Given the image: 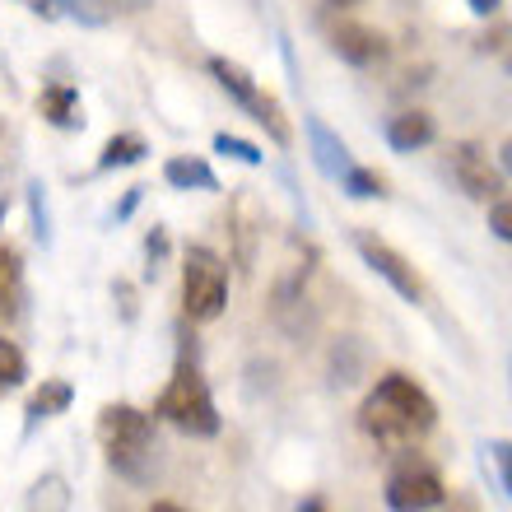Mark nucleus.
<instances>
[{
  "mask_svg": "<svg viewBox=\"0 0 512 512\" xmlns=\"http://www.w3.org/2000/svg\"><path fill=\"white\" fill-rule=\"evenodd\" d=\"M340 191H345V196H354V201H378V196H387L382 177L368 173V168H359V163H354L350 173L340 177Z\"/></svg>",
  "mask_w": 512,
  "mask_h": 512,
  "instance_id": "17",
  "label": "nucleus"
},
{
  "mask_svg": "<svg viewBox=\"0 0 512 512\" xmlns=\"http://www.w3.org/2000/svg\"><path fill=\"white\" fill-rule=\"evenodd\" d=\"M140 191H145V187H131V191H126V201H122V210H117V219H126V215H131V210H135V201H140Z\"/></svg>",
  "mask_w": 512,
  "mask_h": 512,
  "instance_id": "29",
  "label": "nucleus"
},
{
  "mask_svg": "<svg viewBox=\"0 0 512 512\" xmlns=\"http://www.w3.org/2000/svg\"><path fill=\"white\" fill-rule=\"evenodd\" d=\"M210 75H215V84L233 98V103H238V108L252 112V122H256V126H266V135L275 140V145H280V149L294 145V131H289V122H284L280 103H275L270 94H261V89H256V80L247 75V66L229 61V56H210Z\"/></svg>",
  "mask_w": 512,
  "mask_h": 512,
  "instance_id": "5",
  "label": "nucleus"
},
{
  "mask_svg": "<svg viewBox=\"0 0 512 512\" xmlns=\"http://www.w3.org/2000/svg\"><path fill=\"white\" fill-rule=\"evenodd\" d=\"M70 401H75V391H70V382L47 378V382H42L38 396L28 401V424H38V419H52V415H66Z\"/></svg>",
  "mask_w": 512,
  "mask_h": 512,
  "instance_id": "14",
  "label": "nucleus"
},
{
  "mask_svg": "<svg viewBox=\"0 0 512 512\" xmlns=\"http://www.w3.org/2000/svg\"><path fill=\"white\" fill-rule=\"evenodd\" d=\"M145 256H149V275H159V261L168 256V233H163V229L149 233V238H145Z\"/></svg>",
  "mask_w": 512,
  "mask_h": 512,
  "instance_id": "25",
  "label": "nucleus"
},
{
  "mask_svg": "<svg viewBox=\"0 0 512 512\" xmlns=\"http://www.w3.org/2000/svg\"><path fill=\"white\" fill-rule=\"evenodd\" d=\"M149 512H182V508H177V503H168V499H159V503H154V508H149Z\"/></svg>",
  "mask_w": 512,
  "mask_h": 512,
  "instance_id": "31",
  "label": "nucleus"
},
{
  "mask_svg": "<svg viewBox=\"0 0 512 512\" xmlns=\"http://www.w3.org/2000/svg\"><path fill=\"white\" fill-rule=\"evenodd\" d=\"M326 5H359V0H326Z\"/></svg>",
  "mask_w": 512,
  "mask_h": 512,
  "instance_id": "32",
  "label": "nucleus"
},
{
  "mask_svg": "<svg viewBox=\"0 0 512 512\" xmlns=\"http://www.w3.org/2000/svg\"><path fill=\"white\" fill-rule=\"evenodd\" d=\"M154 419H168L173 429L191 433V438H215L219 410H215V396H210V382L201 378V368L187 364V359L173 368L163 396L154 401Z\"/></svg>",
  "mask_w": 512,
  "mask_h": 512,
  "instance_id": "3",
  "label": "nucleus"
},
{
  "mask_svg": "<svg viewBox=\"0 0 512 512\" xmlns=\"http://www.w3.org/2000/svg\"><path fill=\"white\" fill-rule=\"evenodd\" d=\"M149 154V145L140 140V135H112L108 145H103V154H98V168L103 173H112V168H131V163H140Z\"/></svg>",
  "mask_w": 512,
  "mask_h": 512,
  "instance_id": "16",
  "label": "nucleus"
},
{
  "mask_svg": "<svg viewBox=\"0 0 512 512\" xmlns=\"http://www.w3.org/2000/svg\"><path fill=\"white\" fill-rule=\"evenodd\" d=\"M163 182L177 191H219V177L205 159H191V154H177V159L163 163Z\"/></svg>",
  "mask_w": 512,
  "mask_h": 512,
  "instance_id": "13",
  "label": "nucleus"
},
{
  "mask_svg": "<svg viewBox=\"0 0 512 512\" xmlns=\"http://www.w3.org/2000/svg\"><path fill=\"white\" fill-rule=\"evenodd\" d=\"M382 499H387L391 512H433L447 499V489H443V475L433 471L429 461H401L387 475Z\"/></svg>",
  "mask_w": 512,
  "mask_h": 512,
  "instance_id": "6",
  "label": "nucleus"
},
{
  "mask_svg": "<svg viewBox=\"0 0 512 512\" xmlns=\"http://www.w3.org/2000/svg\"><path fill=\"white\" fill-rule=\"evenodd\" d=\"M28 205H33V233H38L42 243H52V219H47V201H42V187H38V182L28 187Z\"/></svg>",
  "mask_w": 512,
  "mask_h": 512,
  "instance_id": "23",
  "label": "nucleus"
},
{
  "mask_svg": "<svg viewBox=\"0 0 512 512\" xmlns=\"http://www.w3.org/2000/svg\"><path fill=\"white\" fill-rule=\"evenodd\" d=\"M215 154H229V159H238V163H247V168H261L266 163V154L252 145V140H238V135H215Z\"/></svg>",
  "mask_w": 512,
  "mask_h": 512,
  "instance_id": "20",
  "label": "nucleus"
},
{
  "mask_svg": "<svg viewBox=\"0 0 512 512\" xmlns=\"http://www.w3.org/2000/svg\"><path fill=\"white\" fill-rule=\"evenodd\" d=\"M33 14H42V19H75V24H89L98 28L103 24V14L89 10V0H24Z\"/></svg>",
  "mask_w": 512,
  "mask_h": 512,
  "instance_id": "15",
  "label": "nucleus"
},
{
  "mask_svg": "<svg viewBox=\"0 0 512 512\" xmlns=\"http://www.w3.org/2000/svg\"><path fill=\"white\" fill-rule=\"evenodd\" d=\"M499 168L512 177V135H508V140H503V145H499Z\"/></svg>",
  "mask_w": 512,
  "mask_h": 512,
  "instance_id": "27",
  "label": "nucleus"
},
{
  "mask_svg": "<svg viewBox=\"0 0 512 512\" xmlns=\"http://www.w3.org/2000/svg\"><path fill=\"white\" fill-rule=\"evenodd\" d=\"M308 145H312V163H317V173L322 177H331V182H340V177L354 168V159H350V149H345V140H340L331 126L322 122V117H308Z\"/></svg>",
  "mask_w": 512,
  "mask_h": 512,
  "instance_id": "10",
  "label": "nucleus"
},
{
  "mask_svg": "<svg viewBox=\"0 0 512 512\" xmlns=\"http://www.w3.org/2000/svg\"><path fill=\"white\" fill-rule=\"evenodd\" d=\"M331 47H336L340 61H350V66H359V70L387 61V38H382L378 28H368V24H340V28H331Z\"/></svg>",
  "mask_w": 512,
  "mask_h": 512,
  "instance_id": "9",
  "label": "nucleus"
},
{
  "mask_svg": "<svg viewBox=\"0 0 512 512\" xmlns=\"http://www.w3.org/2000/svg\"><path fill=\"white\" fill-rule=\"evenodd\" d=\"M466 5H471L475 14H499V5H503V0H466Z\"/></svg>",
  "mask_w": 512,
  "mask_h": 512,
  "instance_id": "28",
  "label": "nucleus"
},
{
  "mask_svg": "<svg viewBox=\"0 0 512 512\" xmlns=\"http://www.w3.org/2000/svg\"><path fill=\"white\" fill-rule=\"evenodd\" d=\"M229 303V266L210 247H187L182 261V312L187 322H215Z\"/></svg>",
  "mask_w": 512,
  "mask_h": 512,
  "instance_id": "4",
  "label": "nucleus"
},
{
  "mask_svg": "<svg viewBox=\"0 0 512 512\" xmlns=\"http://www.w3.org/2000/svg\"><path fill=\"white\" fill-rule=\"evenodd\" d=\"M359 424H364V433L378 447L401 452V447L419 443V438L438 424V405H433V396L419 387L415 378L387 373L378 387L368 391L364 410H359Z\"/></svg>",
  "mask_w": 512,
  "mask_h": 512,
  "instance_id": "1",
  "label": "nucleus"
},
{
  "mask_svg": "<svg viewBox=\"0 0 512 512\" xmlns=\"http://www.w3.org/2000/svg\"><path fill=\"white\" fill-rule=\"evenodd\" d=\"M66 503H70V494H66V480H61V475H47V480L33 485V512H61Z\"/></svg>",
  "mask_w": 512,
  "mask_h": 512,
  "instance_id": "19",
  "label": "nucleus"
},
{
  "mask_svg": "<svg viewBox=\"0 0 512 512\" xmlns=\"http://www.w3.org/2000/svg\"><path fill=\"white\" fill-rule=\"evenodd\" d=\"M98 438L108 447L112 471L126 475L131 485H149L159 475V438H154V415L135 405H103L98 415Z\"/></svg>",
  "mask_w": 512,
  "mask_h": 512,
  "instance_id": "2",
  "label": "nucleus"
},
{
  "mask_svg": "<svg viewBox=\"0 0 512 512\" xmlns=\"http://www.w3.org/2000/svg\"><path fill=\"white\" fill-rule=\"evenodd\" d=\"M452 177H457V187L471 196V201H499L503 191V177L499 168L489 163V154L480 145H471V140H461V145H452Z\"/></svg>",
  "mask_w": 512,
  "mask_h": 512,
  "instance_id": "8",
  "label": "nucleus"
},
{
  "mask_svg": "<svg viewBox=\"0 0 512 512\" xmlns=\"http://www.w3.org/2000/svg\"><path fill=\"white\" fill-rule=\"evenodd\" d=\"M489 229H494V238L512 243V201H489Z\"/></svg>",
  "mask_w": 512,
  "mask_h": 512,
  "instance_id": "24",
  "label": "nucleus"
},
{
  "mask_svg": "<svg viewBox=\"0 0 512 512\" xmlns=\"http://www.w3.org/2000/svg\"><path fill=\"white\" fill-rule=\"evenodd\" d=\"M89 5H122V10H149L154 0H89Z\"/></svg>",
  "mask_w": 512,
  "mask_h": 512,
  "instance_id": "26",
  "label": "nucleus"
},
{
  "mask_svg": "<svg viewBox=\"0 0 512 512\" xmlns=\"http://www.w3.org/2000/svg\"><path fill=\"white\" fill-rule=\"evenodd\" d=\"M433 135H438V122H433L429 112H401V117H391L387 122V145L396 154H415V149L433 145Z\"/></svg>",
  "mask_w": 512,
  "mask_h": 512,
  "instance_id": "11",
  "label": "nucleus"
},
{
  "mask_svg": "<svg viewBox=\"0 0 512 512\" xmlns=\"http://www.w3.org/2000/svg\"><path fill=\"white\" fill-rule=\"evenodd\" d=\"M485 452H489V461H494V471H499L503 494L512 499V443H508V438H499V443H489Z\"/></svg>",
  "mask_w": 512,
  "mask_h": 512,
  "instance_id": "22",
  "label": "nucleus"
},
{
  "mask_svg": "<svg viewBox=\"0 0 512 512\" xmlns=\"http://www.w3.org/2000/svg\"><path fill=\"white\" fill-rule=\"evenodd\" d=\"M354 247H359V256H364V266L373 270V275H382L405 303H419V298H424V280H419L415 266H410L396 247H387L382 238H373V233H359Z\"/></svg>",
  "mask_w": 512,
  "mask_h": 512,
  "instance_id": "7",
  "label": "nucleus"
},
{
  "mask_svg": "<svg viewBox=\"0 0 512 512\" xmlns=\"http://www.w3.org/2000/svg\"><path fill=\"white\" fill-rule=\"evenodd\" d=\"M508 373H512V364H508Z\"/></svg>",
  "mask_w": 512,
  "mask_h": 512,
  "instance_id": "33",
  "label": "nucleus"
},
{
  "mask_svg": "<svg viewBox=\"0 0 512 512\" xmlns=\"http://www.w3.org/2000/svg\"><path fill=\"white\" fill-rule=\"evenodd\" d=\"M24 378H28V359H24V350H19L14 340L0 336V387H19Z\"/></svg>",
  "mask_w": 512,
  "mask_h": 512,
  "instance_id": "18",
  "label": "nucleus"
},
{
  "mask_svg": "<svg viewBox=\"0 0 512 512\" xmlns=\"http://www.w3.org/2000/svg\"><path fill=\"white\" fill-rule=\"evenodd\" d=\"M38 108L42 117L52 126H61V131H80L84 117H80V89L75 84H47L38 98Z\"/></svg>",
  "mask_w": 512,
  "mask_h": 512,
  "instance_id": "12",
  "label": "nucleus"
},
{
  "mask_svg": "<svg viewBox=\"0 0 512 512\" xmlns=\"http://www.w3.org/2000/svg\"><path fill=\"white\" fill-rule=\"evenodd\" d=\"M298 512H326V503L322 499H303V508H298Z\"/></svg>",
  "mask_w": 512,
  "mask_h": 512,
  "instance_id": "30",
  "label": "nucleus"
},
{
  "mask_svg": "<svg viewBox=\"0 0 512 512\" xmlns=\"http://www.w3.org/2000/svg\"><path fill=\"white\" fill-rule=\"evenodd\" d=\"M14 289H19V256L10 247H0V312H10Z\"/></svg>",
  "mask_w": 512,
  "mask_h": 512,
  "instance_id": "21",
  "label": "nucleus"
}]
</instances>
